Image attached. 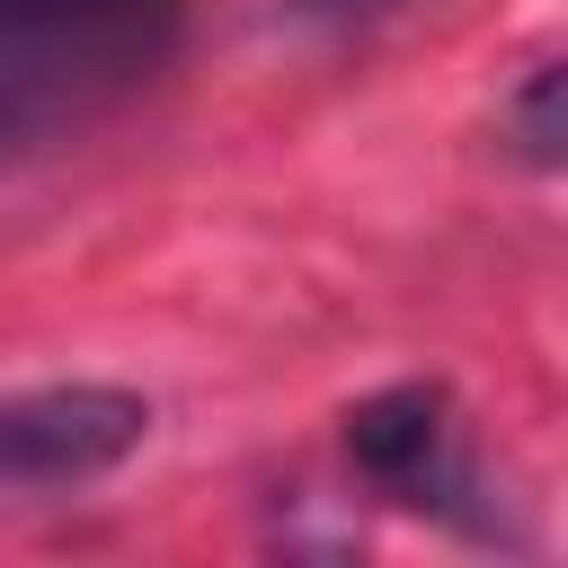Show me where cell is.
Listing matches in <instances>:
<instances>
[{
  "mask_svg": "<svg viewBox=\"0 0 568 568\" xmlns=\"http://www.w3.org/2000/svg\"><path fill=\"white\" fill-rule=\"evenodd\" d=\"M0 151H18V133H9V115H0Z\"/></svg>",
  "mask_w": 568,
  "mask_h": 568,
  "instance_id": "cell-6",
  "label": "cell"
},
{
  "mask_svg": "<svg viewBox=\"0 0 568 568\" xmlns=\"http://www.w3.org/2000/svg\"><path fill=\"white\" fill-rule=\"evenodd\" d=\"M497 142L524 160V169H559L568 160V71L559 62H532L524 80H515V98L497 106Z\"/></svg>",
  "mask_w": 568,
  "mask_h": 568,
  "instance_id": "cell-4",
  "label": "cell"
},
{
  "mask_svg": "<svg viewBox=\"0 0 568 568\" xmlns=\"http://www.w3.org/2000/svg\"><path fill=\"white\" fill-rule=\"evenodd\" d=\"M186 0H0V115L18 142L80 124L169 71Z\"/></svg>",
  "mask_w": 568,
  "mask_h": 568,
  "instance_id": "cell-1",
  "label": "cell"
},
{
  "mask_svg": "<svg viewBox=\"0 0 568 568\" xmlns=\"http://www.w3.org/2000/svg\"><path fill=\"white\" fill-rule=\"evenodd\" d=\"M151 399L124 382H36L0 390V488H89L133 462Z\"/></svg>",
  "mask_w": 568,
  "mask_h": 568,
  "instance_id": "cell-2",
  "label": "cell"
},
{
  "mask_svg": "<svg viewBox=\"0 0 568 568\" xmlns=\"http://www.w3.org/2000/svg\"><path fill=\"white\" fill-rule=\"evenodd\" d=\"M337 435H346V462L382 497L426 506V515H453V524H479L470 515L479 479L462 462V417H453V390L444 382H390V390L355 399Z\"/></svg>",
  "mask_w": 568,
  "mask_h": 568,
  "instance_id": "cell-3",
  "label": "cell"
},
{
  "mask_svg": "<svg viewBox=\"0 0 568 568\" xmlns=\"http://www.w3.org/2000/svg\"><path fill=\"white\" fill-rule=\"evenodd\" d=\"M302 9H320V18H355V9H382V0H302Z\"/></svg>",
  "mask_w": 568,
  "mask_h": 568,
  "instance_id": "cell-5",
  "label": "cell"
}]
</instances>
